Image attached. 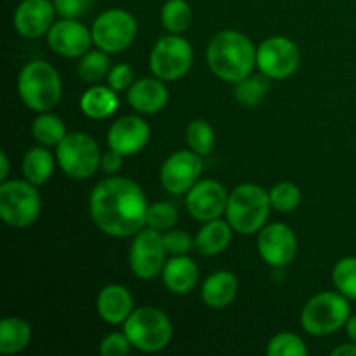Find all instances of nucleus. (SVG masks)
<instances>
[{
    "label": "nucleus",
    "mask_w": 356,
    "mask_h": 356,
    "mask_svg": "<svg viewBox=\"0 0 356 356\" xmlns=\"http://www.w3.org/2000/svg\"><path fill=\"white\" fill-rule=\"evenodd\" d=\"M148 200L138 183L127 177L111 176L96 184L89 198L94 225L108 236H134L146 226Z\"/></svg>",
    "instance_id": "f257e3e1"
},
{
    "label": "nucleus",
    "mask_w": 356,
    "mask_h": 356,
    "mask_svg": "<svg viewBox=\"0 0 356 356\" xmlns=\"http://www.w3.org/2000/svg\"><path fill=\"white\" fill-rule=\"evenodd\" d=\"M207 65L216 76L236 83L257 66V49L242 31L222 30L209 42Z\"/></svg>",
    "instance_id": "f03ea898"
},
{
    "label": "nucleus",
    "mask_w": 356,
    "mask_h": 356,
    "mask_svg": "<svg viewBox=\"0 0 356 356\" xmlns=\"http://www.w3.org/2000/svg\"><path fill=\"white\" fill-rule=\"evenodd\" d=\"M271 209L270 193L259 184L245 183L229 193L226 218L236 233L254 235L264 228Z\"/></svg>",
    "instance_id": "7ed1b4c3"
},
{
    "label": "nucleus",
    "mask_w": 356,
    "mask_h": 356,
    "mask_svg": "<svg viewBox=\"0 0 356 356\" xmlns=\"http://www.w3.org/2000/svg\"><path fill=\"white\" fill-rule=\"evenodd\" d=\"M17 92L30 110L44 113L51 111L59 103L63 83L54 66L47 61H31L19 72Z\"/></svg>",
    "instance_id": "20e7f679"
},
{
    "label": "nucleus",
    "mask_w": 356,
    "mask_h": 356,
    "mask_svg": "<svg viewBox=\"0 0 356 356\" xmlns=\"http://www.w3.org/2000/svg\"><path fill=\"white\" fill-rule=\"evenodd\" d=\"M351 316L350 299L337 292H320L313 296L301 312V327L315 337L330 336L346 327Z\"/></svg>",
    "instance_id": "39448f33"
},
{
    "label": "nucleus",
    "mask_w": 356,
    "mask_h": 356,
    "mask_svg": "<svg viewBox=\"0 0 356 356\" xmlns=\"http://www.w3.org/2000/svg\"><path fill=\"white\" fill-rule=\"evenodd\" d=\"M124 332L132 348L143 353L162 351L172 339V323L169 316L152 306L134 309L124 322Z\"/></svg>",
    "instance_id": "423d86ee"
},
{
    "label": "nucleus",
    "mask_w": 356,
    "mask_h": 356,
    "mask_svg": "<svg viewBox=\"0 0 356 356\" xmlns=\"http://www.w3.org/2000/svg\"><path fill=\"white\" fill-rule=\"evenodd\" d=\"M42 211V198L30 181H2L0 184V216L13 228L33 225Z\"/></svg>",
    "instance_id": "0eeeda50"
},
{
    "label": "nucleus",
    "mask_w": 356,
    "mask_h": 356,
    "mask_svg": "<svg viewBox=\"0 0 356 356\" xmlns=\"http://www.w3.org/2000/svg\"><path fill=\"white\" fill-rule=\"evenodd\" d=\"M56 159L63 172L72 179H89L101 167V152L94 138L72 132L56 148Z\"/></svg>",
    "instance_id": "6e6552de"
},
{
    "label": "nucleus",
    "mask_w": 356,
    "mask_h": 356,
    "mask_svg": "<svg viewBox=\"0 0 356 356\" xmlns=\"http://www.w3.org/2000/svg\"><path fill=\"white\" fill-rule=\"evenodd\" d=\"M193 63V49L186 38L176 33L162 37L149 54V68L156 79L176 82L183 79Z\"/></svg>",
    "instance_id": "1a4fd4ad"
},
{
    "label": "nucleus",
    "mask_w": 356,
    "mask_h": 356,
    "mask_svg": "<svg viewBox=\"0 0 356 356\" xmlns=\"http://www.w3.org/2000/svg\"><path fill=\"white\" fill-rule=\"evenodd\" d=\"M90 31L97 49L108 54H117L136 40L138 21L125 9H108L97 16Z\"/></svg>",
    "instance_id": "9d476101"
},
{
    "label": "nucleus",
    "mask_w": 356,
    "mask_h": 356,
    "mask_svg": "<svg viewBox=\"0 0 356 356\" xmlns=\"http://www.w3.org/2000/svg\"><path fill=\"white\" fill-rule=\"evenodd\" d=\"M167 250L163 245V235L159 229L143 228L134 235L129 250V264L132 273L141 280H153L162 275L165 266Z\"/></svg>",
    "instance_id": "9b49d317"
},
{
    "label": "nucleus",
    "mask_w": 356,
    "mask_h": 356,
    "mask_svg": "<svg viewBox=\"0 0 356 356\" xmlns=\"http://www.w3.org/2000/svg\"><path fill=\"white\" fill-rule=\"evenodd\" d=\"M301 52L287 37H270L257 47V68L270 80H284L299 68Z\"/></svg>",
    "instance_id": "f8f14e48"
},
{
    "label": "nucleus",
    "mask_w": 356,
    "mask_h": 356,
    "mask_svg": "<svg viewBox=\"0 0 356 356\" xmlns=\"http://www.w3.org/2000/svg\"><path fill=\"white\" fill-rule=\"evenodd\" d=\"M202 170V155L195 153L193 149H181L163 162L160 169V183L163 190L172 195L188 193L198 183Z\"/></svg>",
    "instance_id": "ddd939ff"
},
{
    "label": "nucleus",
    "mask_w": 356,
    "mask_h": 356,
    "mask_svg": "<svg viewBox=\"0 0 356 356\" xmlns=\"http://www.w3.org/2000/svg\"><path fill=\"white\" fill-rule=\"evenodd\" d=\"M261 259L273 268H285L294 261L298 252V236L284 222L264 226L257 236Z\"/></svg>",
    "instance_id": "4468645a"
},
{
    "label": "nucleus",
    "mask_w": 356,
    "mask_h": 356,
    "mask_svg": "<svg viewBox=\"0 0 356 356\" xmlns=\"http://www.w3.org/2000/svg\"><path fill=\"white\" fill-rule=\"evenodd\" d=\"M229 195L219 181H198L186 193V209L197 221L207 222L226 214Z\"/></svg>",
    "instance_id": "2eb2a0df"
},
{
    "label": "nucleus",
    "mask_w": 356,
    "mask_h": 356,
    "mask_svg": "<svg viewBox=\"0 0 356 356\" xmlns=\"http://www.w3.org/2000/svg\"><path fill=\"white\" fill-rule=\"evenodd\" d=\"M47 44L56 54L63 58H82L89 52L92 42V31L87 30L79 19L61 17L54 21L47 33Z\"/></svg>",
    "instance_id": "dca6fc26"
},
{
    "label": "nucleus",
    "mask_w": 356,
    "mask_h": 356,
    "mask_svg": "<svg viewBox=\"0 0 356 356\" xmlns=\"http://www.w3.org/2000/svg\"><path fill=\"white\" fill-rule=\"evenodd\" d=\"M106 141L110 149H115L120 155H136L148 145L149 125L141 117L127 115L115 120V124L108 131Z\"/></svg>",
    "instance_id": "f3484780"
},
{
    "label": "nucleus",
    "mask_w": 356,
    "mask_h": 356,
    "mask_svg": "<svg viewBox=\"0 0 356 356\" xmlns=\"http://www.w3.org/2000/svg\"><path fill=\"white\" fill-rule=\"evenodd\" d=\"M56 14L51 0H23L14 13V28L21 37L38 38L49 33Z\"/></svg>",
    "instance_id": "a211bd4d"
},
{
    "label": "nucleus",
    "mask_w": 356,
    "mask_h": 356,
    "mask_svg": "<svg viewBox=\"0 0 356 356\" xmlns=\"http://www.w3.org/2000/svg\"><path fill=\"white\" fill-rule=\"evenodd\" d=\"M127 101L138 113L153 115L167 106L169 90L160 79H139L127 90Z\"/></svg>",
    "instance_id": "6ab92c4d"
},
{
    "label": "nucleus",
    "mask_w": 356,
    "mask_h": 356,
    "mask_svg": "<svg viewBox=\"0 0 356 356\" xmlns=\"http://www.w3.org/2000/svg\"><path fill=\"white\" fill-rule=\"evenodd\" d=\"M96 308L97 315L104 322L110 325H118V323H124L134 312V299L124 285L111 284L99 292Z\"/></svg>",
    "instance_id": "aec40b11"
},
{
    "label": "nucleus",
    "mask_w": 356,
    "mask_h": 356,
    "mask_svg": "<svg viewBox=\"0 0 356 356\" xmlns=\"http://www.w3.org/2000/svg\"><path fill=\"white\" fill-rule=\"evenodd\" d=\"M165 287L174 294H188L195 289L198 282V266L186 254L172 256L165 263L162 271Z\"/></svg>",
    "instance_id": "412c9836"
},
{
    "label": "nucleus",
    "mask_w": 356,
    "mask_h": 356,
    "mask_svg": "<svg viewBox=\"0 0 356 356\" xmlns=\"http://www.w3.org/2000/svg\"><path fill=\"white\" fill-rule=\"evenodd\" d=\"M238 294V280L232 271H216L202 285V301L216 309L226 308Z\"/></svg>",
    "instance_id": "4be33fe9"
},
{
    "label": "nucleus",
    "mask_w": 356,
    "mask_h": 356,
    "mask_svg": "<svg viewBox=\"0 0 356 356\" xmlns=\"http://www.w3.org/2000/svg\"><path fill=\"white\" fill-rule=\"evenodd\" d=\"M233 232L228 221H221V219H214V221H207L198 232L197 238H195V249L202 256H218L222 250L228 249L232 243Z\"/></svg>",
    "instance_id": "5701e85b"
},
{
    "label": "nucleus",
    "mask_w": 356,
    "mask_h": 356,
    "mask_svg": "<svg viewBox=\"0 0 356 356\" xmlns=\"http://www.w3.org/2000/svg\"><path fill=\"white\" fill-rule=\"evenodd\" d=\"M118 104H120V99H118L117 90L111 89L110 86H94L80 97V110L92 120L111 117L118 110Z\"/></svg>",
    "instance_id": "b1692460"
},
{
    "label": "nucleus",
    "mask_w": 356,
    "mask_h": 356,
    "mask_svg": "<svg viewBox=\"0 0 356 356\" xmlns=\"http://www.w3.org/2000/svg\"><path fill=\"white\" fill-rule=\"evenodd\" d=\"M31 341V327L23 318L7 316L0 322V353H21Z\"/></svg>",
    "instance_id": "393cba45"
},
{
    "label": "nucleus",
    "mask_w": 356,
    "mask_h": 356,
    "mask_svg": "<svg viewBox=\"0 0 356 356\" xmlns=\"http://www.w3.org/2000/svg\"><path fill=\"white\" fill-rule=\"evenodd\" d=\"M21 169H23L24 179L30 181L35 186H42L51 179L52 172H54V156L47 148H42L40 145L38 148L28 149L26 155L23 156Z\"/></svg>",
    "instance_id": "a878e982"
},
{
    "label": "nucleus",
    "mask_w": 356,
    "mask_h": 356,
    "mask_svg": "<svg viewBox=\"0 0 356 356\" xmlns=\"http://www.w3.org/2000/svg\"><path fill=\"white\" fill-rule=\"evenodd\" d=\"M31 134L35 141L42 146H58L66 138V125L58 115H52L49 111L38 115L31 125Z\"/></svg>",
    "instance_id": "bb28decb"
},
{
    "label": "nucleus",
    "mask_w": 356,
    "mask_h": 356,
    "mask_svg": "<svg viewBox=\"0 0 356 356\" xmlns=\"http://www.w3.org/2000/svg\"><path fill=\"white\" fill-rule=\"evenodd\" d=\"M270 90V79L266 75H252L245 76L243 80L235 83V97L240 104L247 108H254L261 104V101L266 97Z\"/></svg>",
    "instance_id": "cd10ccee"
},
{
    "label": "nucleus",
    "mask_w": 356,
    "mask_h": 356,
    "mask_svg": "<svg viewBox=\"0 0 356 356\" xmlns=\"http://www.w3.org/2000/svg\"><path fill=\"white\" fill-rule=\"evenodd\" d=\"M191 17H193V13H191V7L186 0H167L162 7V14H160L162 26L169 33L176 35L188 30Z\"/></svg>",
    "instance_id": "c85d7f7f"
},
{
    "label": "nucleus",
    "mask_w": 356,
    "mask_h": 356,
    "mask_svg": "<svg viewBox=\"0 0 356 356\" xmlns=\"http://www.w3.org/2000/svg\"><path fill=\"white\" fill-rule=\"evenodd\" d=\"M79 75L80 79L86 80V82L96 83L99 80L106 79L108 73H110V58H108V52L101 51L96 47V51H89L80 58L79 63Z\"/></svg>",
    "instance_id": "c756f323"
},
{
    "label": "nucleus",
    "mask_w": 356,
    "mask_h": 356,
    "mask_svg": "<svg viewBox=\"0 0 356 356\" xmlns=\"http://www.w3.org/2000/svg\"><path fill=\"white\" fill-rule=\"evenodd\" d=\"M186 143L190 149L205 156L212 152L216 143L214 129L205 120H193L186 127Z\"/></svg>",
    "instance_id": "7c9ffc66"
},
{
    "label": "nucleus",
    "mask_w": 356,
    "mask_h": 356,
    "mask_svg": "<svg viewBox=\"0 0 356 356\" xmlns=\"http://www.w3.org/2000/svg\"><path fill=\"white\" fill-rule=\"evenodd\" d=\"M332 282L350 301H356V257H344L334 266Z\"/></svg>",
    "instance_id": "2f4dec72"
},
{
    "label": "nucleus",
    "mask_w": 356,
    "mask_h": 356,
    "mask_svg": "<svg viewBox=\"0 0 356 356\" xmlns=\"http://www.w3.org/2000/svg\"><path fill=\"white\" fill-rule=\"evenodd\" d=\"M266 353L270 356H306L308 348L305 341L292 332H280L271 337Z\"/></svg>",
    "instance_id": "473e14b6"
},
{
    "label": "nucleus",
    "mask_w": 356,
    "mask_h": 356,
    "mask_svg": "<svg viewBox=\"0 0 356 356\" xmlns=\"http://www.w3.org/2000/svg\"><path fill=\"white\" fill-rule=\"evenodd\" d=\"M177 219H179V212L174 207L170 202H156V204L149 205L148 214H146V226L159 232H167L176 226Z\"/></svg>",
    "instance_id": "72a5a7b5"
},
{
    "label": "nucleus",
    "mask_w": 356,
    "mask_h": 356,
    "mask_svg": "<svg viewBox=\"0 0 356 356\" xmlns=\"http://www.w3.org/2000/svg\"><path fill=\"white\" fill-rule=\"evenodd\" d=\"M271 207L278 212H292L301 204V190L292 183H278L270 190Z\"/></svg>",
    "instance_id": "f704fd0d"
},
{
    "label": "nucleus",
    "mask_w": 356,
    "mask_h": 356,
    "mask_svg": "<svg viewBox=\"0 0 356 356\" xmlns=\"http://www.w3.org/2000/svg\"><path fill=\"white\" fill-rule=\"evenodd\" d=\"M163 245H165L167 254H170V256H183V254L190 252L195 242L188 232H183V229H169L163 235Z\"/></svg>",
    "instance_id": "c9c22d12"
},
{
    "label": "nucleus",
    "mask_w": 356,
    "mask_h": 356,
    "mask_svg": "<svg viewBox=\"0 0 356 356\" xmlns=\"http://www.w3.org/2000/svg\"><path fill=\"white\" fill-rule=\"evenodd\" d=\"M131 341L125 332H111L101 341L99 353L103 356H125L131 353Z\"/></svg>",
    "instance_id": "e433bc0d"
},
{
    "label": "nucleus",
    "mask_w": 356,
    "mask_h": 356,
    "mask_svg": "<svg viewBox=\"0 0 356 356\" xmlns=\"http://www.w3.org/2000/svg\"><path fill=\"white\" fill-rule=\"evenodd\" d=\"M56 13L66 19H79L92 9L94 0H52Z\"/></svg>",
    "instance_id": "4c0bfd02"
},
{
    "label": "nucleus",
    "mask_w": 356,
    "mask_h": 356,
    "mask_svg": "<svg viewBox=\"0 0 356 356\" xmlns=\"http://www.w3.org/2000/svg\"><path fill=\"white\" fill-rule=\"evenodd\" d=\"M106 82L111 89H115L117 92H122V90H129L131 86L134 83V70L131 68L125 63H120V65L113 66L110 70L106 76Z\"/></svg>",
    "instance_id": "58836bf2"
},
{
    "label": "nucleus",
    "mask_w": 356,
    "mask_h": 356,
    "mask_svg": "<svg viewBox=\"0 0 356 356\" xmlns=\"http://www.w3.org/2000/svg\"><path fill=\"white\" fill-rule=\"evenodd\" d=\"M122 159H124V155H120V153L115 152V149H110V152L104 153V155L101 156V169L106 174L115 176V174L122 169Z\"/></svg>",
    "instance_id": "ea45409f"
},
{
    "label": "nucleus",
    "mask_w": 356,
    "mask_h": 356,
    "mask_svg": "<svg viewBox=\"0 0 356 356\" xmlns=\"http://www.w3.org/2000/svg\"><path fill=\"white\" fill-rule=\"evenodd\" d=\"M334 356H356V343L343 344L332 351Z\"/></svg>",
    "instance_id": "a19ab883"
},
{
    "label": "nucleus",
    "mask_w": 356,
    "mask_h": 356,
    "mask_svg": "<svg viewBox=\"0 0 356 356\" xmlns=\"http://www.w3.org/2000/svg\"><path fill=\"white\" fill-rule=\"evenodd\" d=\"M346 332L350 336V339L356 343V315H351L350 320L346 323Z\"/></svg>",
    "instance_id": "79ce46f5"
},
{
    "label": "nucleus",
    "mask_w": 356,
    "mask_h": 356,
    "mask_svg": "<svg viewBox=\"0 0 356 356\" xmlns=\"http://www.w3.org/2000/svg\"><path fill=\"white\" fill-rule=\"evenodd\" d=\"M0 165H2V170H0V179L6 181L7 176H9V159H7L6 153L0 155Z\"/></svg>",
    "instance_id": "37998d69"
}]
</instances>
